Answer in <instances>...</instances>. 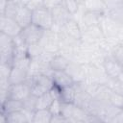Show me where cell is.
Listing matches in <instances>:
<instances>
[{
	"label": "cell",
	"mask_w": 123,
	"mask_h": 123,
	"mask_svg": "<svg viewBox=\"0 0 123 123\" xmlns=\"http://www.w3.org/2000/svg\"><path fill=\"white\" fill-rule=\"evenodd\" d=\"M19 5L14 2L13 0H8V3H7V7L5 9V12L3 15L5 16H8V17H12L14 18L18 10H19Z\"/></svg>",
	"instance_id": "cell-21"
},
{
	"label": "cell",
	"mask_w": 123,
	"mask_h": 123,
	"mask_svg": "<svg viewBox=\"0 0 123 123\" xmlns=\"http://www.w3.org/2000/svg\"><path fill=\"white\" fill-rule=\"evenodd\" d=\"M62 101L59 99H54V101L52 102V104L50 105V107L48 108V110L50 111V112L52 113V115H56V114H61V111H62Z\"/></svg>",
	"instance_id": "cell-25"
},
{
	"label": "cell",
	"mask_w": 123,
	"mask_h": 123,
	"mask_svg": "<svg viewBox=\"0 0 123 123\" xmlns=\"http://www.w3.org/2000/svg\"><path fill=\"white\" fill-rule=\"evenodd\" d=\"M30 122L26 112L22 111H17L6 115V123H27Z\"/></svg>",
	"instance_id": "cell-15"
},
{
	"label": "cell",
	"mask_w": 123,
	"mask_h": 123,
	"mask_svg": "<svg viewBox=\"0 0 123 123\" xmlns=\"http://www.w3.org/2000/svg\"><path fill=\"white\" fill-rule=\"evenodd\" d=\"M121 1H122V3H123V0H121Z\"/></svg>",
	"instance_id": "cell-33"
},
{
	"label": "cell",
	"mask_w": 123,
	"mask_h": 123,
	"mask_svg": "<svg viewBox=\"0 0 123 123\" xmlns=\"http://www.w3.org/2000/svg\"><path fill=\"white\" fill-rule=\"evenodd\" d=\"M52 113L48 109L36 110L33 116V123H51Z\"/></svg>",
	"instance_id": "cell-14"
},
{
	"label": "cell",
	"mask_w": 123,
	"mask_h": 123,
	"mask_svg": "<svg viewBox=\"0 0 123 123\" xmlns=\"http://www.w3.org/2000/svg\"><path fill=\"white\" fill-rule=\"evenodd\" d=\"M76 109V105L75 103H62V111H61V114H62L65 118L68 119V121L72 118L74 111Z\"/></svg>",
	"instance_id": "cell-20"
},
{
	"label": "cell",
	"mask_w": 123,
	"mask_h": 123,
	"mask_svg": "<svg viewBox=\"0 0 123 123\" xmlns=\"http://www.w3.org/2000/svg\"><path fill=\"white\" fill-rule=\"evenodd\" d=\"M28 74H29V72L27 70L16 67V66H12L8 81H9L10 85H16V84L24 83L29 78Z\"/></svg>",
	"instance_id": "cell-11"
},
{
	"label": "cell",
	"mask_w": 123,
	"mask_h": 123,
	"mask_svg": "<svg viewBox=\"0 0 123 123\" xmlns=\"http://www.w3.org/2000/svg\"><path fill=\"white\" fill-rule=\"evenodd\" d=\"M62 5L71 13H75L78 11V0H62Z\"/></svg>",
	"instance_id": "cell-23"
},
{
	"label": "cell",
	"mask_w": 123,
	"mask_h": 123,
	"mask_svg": "<svg viewBox=\"0 0 123 123\" xmlns=\"http://www.w3.org/2000/svg\"><path fill=\"white\" fill-rule=\"evenodd\" d=\"M106 74L111 79H119L123 74V64L116 59H108L104 62Z\"/></svg>",
	"instance_id": "cell-6"
},
{
	"label": "cell",
	"mask_w": 123,
	"mask_h": 123,
	"mask_svg": "<svg viewBox=\"0 0 123 123\" xmlns=\"http://www.w3.org/2000/svg\"><path fill=\"white\" fill-rule=\"evenodd\" d=\"M12 65L9 63H1L0 65V79L1 80H8Z\"/></svg>",
	"instance_id": "cell-24"
},
{
	"label": "cell",
	"mask_w": 123,
	"mask_h": 123,
	"mask_svg": "<svg viewBox=\"0 0 123 123\" xmlns=\"http://www.w3.org/2000/svg\"><path fill=\"white\" fill-rule=\"evenodd\" d=\"M30 94H31V86L27 81L16 85H11L8 89V98L16 99L19 101H23Z\"/></svg>",
	"instance_id": "cell-5"
},
{
	"label": "cell",
	"mask_w": 123,
	"mask_h": 123,
	"mask_svg": "<svg viewBox=\"0 0 123 123\" xmlns=\"http://www.w3.org/2000/svg\"><path fill=\"white\" fill-rule=\"evenodd\" d=\"M51 77L54 81L55 86H59L60 88L72 86L75 84L73 78L66 72V71H53L51 72Z\"/></svg>",
	"instance_id": "cell-7"
},
{
	"label": "cell",
	"mask_w": 123,
	"mask_h": 123,
	"mask_svg": "<svg viewBox=\"0 0 123 123\" xmlns=\"http://www.w3.org/2000/svg\"><path fill=\"white\" fill-rule=\"evenodd\" d=\"M84 19H85V21H86V23L87 25L92 26V25H94V24L97 23V20H98L97 12L91 11V12H87V13L86 14V16H85Z\"/></svg>",
	"instance_id": "cell-26"
},
{
	"label": "cell",
	"mask_w": 123,
	"mask_h": 123,
	"mask_svg": "<svg viewBox=\"0 0 123 123\" xmlns=\"http://www.w3.org/2000/svg\"><path fill=\"white\" fill-rule=\"evenodd\" d=\"M114 59H116L121 63H123V45L118 46L114 50Z\"/></svg>",
	"instance_id": "cell-28"
},
{
	"label": "cell",
	"mask_w": 123,
	"mask_h": 123,
	"mask_svg": "<svg viewBox=\"0 0 123 123\" xmlns=\"http://www.w3.org/2000/svg\"><path fill=\"white\" fill-rule=\"evenodd\" d=\"M32 14L33 10L31 8H29L28 6H20L14 19L23 29L32 24Z\"/></svg>",
	"instance_id": "cell-9"
},
{
	"label": "cell",
	"mask_w": 123,
	"mask_h": 123,
	"mask_svg": "<svg viewBox=\"0 0 123 123\" xmlns=\"http://www.w3.org/2000/svg\"><path fill=\"white\" fill-rule=\"evenodd\" d=\"M44 32L45 31L43 29H41L38 26L32 23L29 26L22 29L20 36L22 37L24 42L29 46V45L39 43L44 35Z\"/></svg>",
	"instance_id": "cell-3"
},
{
	"label": "cell",
	"mask_w": 123,
	"mask_h": 123,
	"mask_svg": "<svg viewBox=\"0 0 123 123\" xmlns=\"http://www.w3.org/2000/svg\"><path fill=\"white\" fill-rule=\"evenodd\" d=\"M62 122H68V119L65 118L62 114H56L52 115L51 123H62Z\"/></svg>",
	"instance_id": "cell-29"
},
{
	"label": "cell",
	"mask_w": 123,
	"mask_h": 123,
	"mask_svg": "<svg viewBox=\"0 0 123 123\" xmlns=\"http://www.w3.org/2000/svg\"><path fill=\"white\" fill-rule=\"evenodd\" d=\"M0 32L11 37H14L21 34L22 28L14 18L0 15Z\"/></svg>",
	"instance_id": "cell-4"
},
{
	"label": "cell",
	"mask_w": 123,
	"mask_h": 123,
	"mask_svg": "<svg viewBox=\"0 0 123 123\" xmlns=\"http://www.w3.org/2000/svg\"><path fill=\"white\" fill-rule=\"evenodd\" d=\"M51 12H52V15H53L54 24L63 26L69 19H71L70 18L71 13L62 4L51 9Z\"/></svg>",
	"instance_id": "cell-8"
},
{
	"label": "cell",
	"mask_w": 123,
	"mask_h": 123,
	"mask_svg": "<svg viewBox=\"0 0 123 123\" xmlns=\"http://www.w3.org/2000/svg\"><path fill=\"white\" fill-rule=\"evenodd\" d=\"M109 102L111 104H112L113 106H116V107L122 109V106H123V93L115 91V90H112V92H111V96L109 98Z\"/></svg>",
	"instance_id": "cell-22"
},
{
	"label": "cell",
	"mask_w": 123,
	"mask_h": 123,
	"mask_svg": "<svg viewBox=\"0 0 123 123\" xmlns=\"http://www.w3.org/2000/svg\"><path fill=\"white\" fill-rule=\"evenodd\" d=\"M22 110H23V101L8 98L3 103H1V113L5 115Z\"/></svg>",
	"instance_id": "cell-10"
},
{
	"label": "cell",
	"mask_w": 123,
	"mask_h": 123,
	"mask_svg": "<svg viewBox=\"0 0 123 123\" xmlns=\"http://www.w3.org/2000/svg\"><path fill=\"white\" fill-rule=\"evenodd\" d=\"M110 17L115 22L123 23V3L111 9Z\"/></svg>",
	"instance_id": "cell-19"
},
{
	"label": "cell",
	"mask_w": 123,
	"mask_h": 123,
	"mask_svg": "<svg viewBox=\"0 0 123 123\" xmlns=\"http://www.w3.org/2000/svg\"><path fill=\"white\" fill-rule=\"evenodd\" d=\"M122 111H123V106H122Z\"/></svg>",
	"instance_id": "cell-32"
},
{
	"label": "cell",
	"mask_w": 123,
	"mask_h": 123,
	"mask_svg": "<svg viewBox=\"0 0 123 123\" xmlns=\"http://www.w3.org/2000/svg\"><path fill=\"white\" fill-rule=\"evenodd\" d=\"M76 97V91L74 86H67L61 88V96L60 100L64 103H74Z\"/></svg>",
	"instance_id": "cell-16"
},
{
	"label": "cell",
	"mask_w": 123,
	"mask_h": 123,
	"mask_svg": "<svg viewBox=\"0 0 123 123\" xmlns=\"http://www.w3.org/2000/svg\"><path fill=\"white\" fill-rule=\"evenodd\" d=\"M27 82L31 86V93L37 97L49 91L55 86L52 77L44 73L32 75L31 80L27 79Z\"/></svg>",
	"instance_id": "cell-1"
},
{
	"label": "cell",
	"mask_w": 123,
	"mask_h": 123,
	"mask_svg": "<svg viewBox=\"0 0 123 123\" xmlns=\"http://www.w3.org/2000/svg\"><path fill=\"white\" fill-rule=\"evenodd\" d=\"M8 0H0V15H3L5 12V9L7 7Z\"/></svg>",
	"instance_id": "cell-31"
},
{
	"label": "cell",
	"mask_w": 123,
	"mask_h": 123,
	"mask_svg": "<svg viewBox=\"0 0 123 123\" xmlns=\"http://www.w3.org/2000/svg\"><path fill=\"white\" fill-rule=\"evenodd\" d=\"M122 76H123V74H122Z\"/></svg>",
	"instance_id": "cell-34"
},
{
	"label": "cell",
	"mask_w": 123,
	"mask_h": 123,
	"mask_svg": "<svg viewBox=\"0 0 123 123\" xmlns=\"http://www.w3.org/2000/svg\"><path fill=\"white\" fill-rule=\"evenodd\" d=\"M32 23L43 29L44 31L51 30L54 25L53 15L50 9L44 6H39L33 10Z\"/></svg>",
	"instance_id": "cell-2"
},
{
	"label": "cell",
	"mask_w": 123,
	"mask_h": 123,
	"mask_svg": "<svg viewBox=\"0 0 123 123\" xmlns=\"http://www.w3.org/2000/svg\"><path fill=\"white\" fill-rule=\"evenodd\" d=\"M62 0H42V6L51 10L54 7L62 4Z\"/></svg>",
	"instance_id": "cell-27"
},
{
	"label": "cell",
	"mask_w": 123,
	"mask_h": 123,
	"mask_svg": "<svg viewBox=\"0 0 123 123\" xmlns=\"http://www.w3.org/2000/svg\"><path fill=\"white\" fill-rule=\"evenodd\" d=\"M53 101H54V98H53L52 94L50 93V91L45 92L44 94L38 96V98H37V110H39V109H48L50 107V105L52 104Z\"/></svg>",
	"instance_id": "cell-17"
},
{
	"label": "cell",
	"mask_w": 123,
	"mask_h": 123,
	"mask_svg": "<svg viewBox=\"0 0 123 123\" xmlns=\"http://www.w3.org/2000/svg\"><path fill=\"white\" fill-rule=\"evenodd\" d=\"M37 98H38L37 96L31 93L28 97H26L23 100V110L29 112H35L37 110Z\"/></svg>",
	"instance_id": "cell-18"
},
{
	"label": "cell",
	"mask_w": 123,
	"mask_h": 123,
	"mask_svg": "<svg viewBox=\"0 0 123 123\" xmlns=\"http://www.w3.org/2000/svg\"><path fill=\"white\" fill-rule=\"evenodd\" d=\"M69 64V60L62 55L53 56L49 62L50 69L53 71H65Z\"/></svg>",
	"instance_id": "cell-12"
},
{
	"label": "cell",
	"mask_w": 123,
	"mask_h": 123,
	"mask_svg": "<svg viewBox=\"0 0 123 123\" xmlns=\"http://www.w3.org/2000/svg\"><path fill=\"white\" fill-rule=\"evenodd\" d=\"M104 1L107 3V5H108V6H111V9L122 3V1H121V0H104Z\"/></svg>",
	"instance_id": "cell-30"
},
{
	"label": "cell",
	"mask_w": 123,
	"mask_h": 123,
	"mask_svg": "<svg viewBox=\"0 0 123 123\" xmlns=\"http://www.w3.org/2000/svg\"><path fill=\"white\" fill-rule=\"evenodd\" d=\"M67 34V36L69 37H71L72 39H80L82 37L81 34V30L79 28V25L77 24V22H75L72 19H69L63 26H62Z\"/></svg>",
	"instance_id": "cell-13"
}]
</instances>
